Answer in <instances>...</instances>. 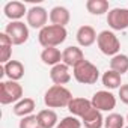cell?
Listing matches in <instances>:
<instances>
[{
	"mask_svg": "<svg viewBox=\"0 0 128 128\" xmlns=\"http://www.w3.org/2000/svg\"><path fill=\"white\" fill-rule=\"evenodd\" d=\"M71 101H72V94H71L65 86L53 84L51 88L47 89V92H45V95H44V104H45L48 108L68 107Z\"/></svg>",
	"mask_w": 128,
	"mask_h": 128,
	"instance_id": "1",
	"label": "cell"
},
{
	"mask_svg": "<svg viewBox=\"0 0 128 128\" xmlns=\"http://www.w3.org/2000/svg\"><path fill=\"white\" fill-rule=\"evenodd\" d=\"M66 36H68V32L65 27L50 24V26H45L44 29L39 30L38 41L44 48H48V47H57V45L63 44Z\"/></svg>",
	"mask_w": 128,
	"mask_h": 128,
	"instance_id": "2",
	"label": "cell"
},
{
	"mask_svg": "<svg viewBox=\"0 0 128 128\" xmlns=\"http://www.w3.org/2000/svg\"><path fill=\"white\" fill-rule=\"evenodd\" d=\"M72 70H74V72H72L74 78L78 83H82V84H95L98 82V78H100L98 68L94 65L92 62H89L86 59L82 63H78L76 68H72Z\"/></svg>",
	"mask_w": 128,
	"mask_h": 128,
	"instance_id": "3",
	"label": "cell"
},
{
	"mask_svg": "<svg viewBox=\"0 0 128 128\" xmlns=\"http://www.w3.org/2000/svg\"><path fill=\"white\" fill-rule=\"evenodd\" d=\"M23 100V86L18 82H2L0 83V102L3 106L18 102Z\"/></svg>",
	"mask_w": 128,
	"mask_h": 128,
	"instance_id": "4",
	"label": "cell"
},
{
	"mask_svg": "<svg viewBox=\"0 0 128 128\" xmlns=\"http://www.w3.org/2000/svg\"><path fill=\"white\" fill-rule=\"evenodd\" d=\"M96 44H98V48L101 50L102 54L106 56H116L119 54V50H120V42L118 39V36L110 32V30H102L100 32L98 38H96Z\"/></svg>",
	"mask_w": 128,
	"mask_h": 128,
	"instance_id": "5",
	"label": "cell"
},
{
	"mask_svg": "<svg viewBox=\"0 0 128 128\" xmlns=\"http://www.w3.org/2000/svg\"><path fill=\"white\" fill-rule=\"evenodd\" d=\"M5 33L9 36L14 45H23L29 39V27L23 21H11L6 26Z\"/></svg>",
	"mask_w": 128,
	"mask_h": 128,
	"instance_id": "6",
	"label": "cell"
},
{
	"mask_svg": "<svg viewBox=\"0 0 128 128\" xmlns=\"http://www.w3.org/2000/svg\"><path fill=\"white\" fill-rule=\"evenodd\" d=\"M92 106L94 108L100 112H112L116 107V96L108 90H98L92 96Z\"/></svg>",
	"mask_w": 128,
	"mask_h": 128,
	"instance_id": "7",
	"label": "cell"
},
{
	"mask_svg": "<svg viewBox=\"0 0 128 128\" xmlns=\"http://www.w3.org/2000/svg\"><path fill=\"white\" fill-rule=\"evenodd\" d=\"M107 24L113 30L128 29V9L126 8H113L107 14Z\"/></svg>",
	"mask_w": 128,
	"mask_h": 128,
	"instance_id": "8",
	"label": "cell"
},
{
	"mask_svg": "<svg viewBox=\"0 0 128 128\" xmlns=\"http://www.w3.org/2000/svg\"><path fill=\"white\" fill-rule=\"evenodd\" d=\"M48 12L42 6H32L27 12V24L32 29H44L47 26Z\"/></svg>",
	"mask_w": 128,
	"mask_h": 128,
	"instance_id": "9",
	"label": "cell"
},
{
	"mask_svg": "<svg viewBox=\"0 0 128 128\" xmlns=\"http://www.w3.org/2000/svg\"><path fill=\"white\" fill-rule=\"evenodd\" d=\"M83 60H84V54H83L82 48H78V47L70 45V47H66L65 50L62 51V62L65 63L66 66L76 68L78 63H82Z\"/></svg>",
	"mask_w": 128,
	"mask_h": 128,
	"instance_id": "10",
	"label": "cell"
},
{
	"mask_svg": "<svg viewBox=\"0 0 128 128\" xmlns=\"http://www.w3.org/2000/svg\"><path fill=\"white\" fill-rule=\"evenodd\" d=\"M92 108H94L92 101H89L86 98H72V101L68 106L70 113L76 118H80V119H83Z\"/></svg>",
	"mask_w": 128,
	"mask_h": 128,
	"instance_id": "11",
	"label": "cell"
},
{
	"mask_svg": "<svg viewBox=\"0 0 128 128\" xmlns=\"http://www.w3.org/2000/svg\"><path fill=\"white\" fill-rule=\"evenodd\" d=\"M50 78L57 86H63V84L70 83V80H71L70 66H66L65 63H59V65L53 66L50 71Z\"/></svg>",
	"mask_w": 128,
	"mask_h": 128,
	"instance_id": "12",
	"label": "cell"
},
{
	"mask_svg": "<svg viewBox=\"0 0 128 128\" xmlns=\"http://www.w3.org/2000/svg\"><path fill=\"white\" fill-rule=\"evenodd\" d=\"M3 74L12 82H18L24 77V65L20 60H9L3 65Z\"/></svg>",
	"mask_w": 128,
	"mask_h": 128,
	"instance_id": "13",
	"label": "cell"
},
{
	"mask_svg": "<svg viewBox=\"0 0 128 128\" xmlns=\"http://www.w3.org/2000/svg\"><path fill=\"white\" fill-rule=\"evenodd\" d=\"M3 12L11 21H20V18H23L24 14L27 15L29 11L26 9V5L21 3V2H9V3L5 5Z\"/></svg>",
	"mask_w": 128,
	"mask_h": 128,
	"instance_id": "14",
	"label": "cell"
},
{
	"mask_svg": "<svg viewBox=\"0 0 128 128\" xmlns=\"http://www.w3.org/2000/svg\"><path fill=\"white\" fill-rule=\"evenodd\" d=\"M76 38H77V42H78L80 47H90L96 41L98 35H96V32L92 26H82L77 30Z\"/></svg>",
	"mask_w": 128,
	"mask_h": 128,
	"instance_id": "15",
	"label": "cell"
},
{
	"mask_svg": "<svg viewBox=\"0 0 128 128\" xmlns=\"http://www.w3.org/2000/svg\"><path fill=\"white\" fill-rule=\"evenodd\" d=\"M71 20L70 11L65 6H54L50 11V21L54 26H60V27H65Z\"/></svg>",
	"mask_w": 128,
	"mask_h": 128,
	"instance_id": "16",
	"label": "cell"
},
{
	"mask_svg": "<svg viewBox=\"0 0 128 128\" xmlns=\"http://www.w3.org/2000/svg\"><path fill=\"white\" fill-rule=\"evenodd\" d=\"M41 60L45 65H50L51 68L62 63V53L59 48L56 47H48V48H44L42 53H41Z\"/></svg>",
	"mask_w": 128,
	"mask_h": 128,
	"instance_id": "17",
	"label": "cell"
},
{
	"mask_svg": "<svg viewBox=\"0 0 128 128\" xmlns=\"http://www.w3.org/2000/svg\"><path fill=\"white\" fill-rule=\"evenodd\" d=\"M35 106H36L35 104V100H32V98H23V100H20L18 102L14 104L12 112H14L15 116L26 118V116H30L32 114V112L35 110Z\"/></svg>",
	"mask_w": 128,
	"mask_h": 128,
	"instance_id": "18",
	"label": "cell"
},
{
	"mask_svg": "<svg viewBox=\"0 0 128 128\" xmlns=\"http://www.w3.org/2000/svg\"><path fill=\"white\" fill-rule=\"evenodd\" d=\"M12 42H11V39H9V36L5 33V32H2L0 33V62L3 63H8L9 60H11V54H12Z\"/></svg>",
	"mask_w": 128,
	"mask_h": 128,
	"instance_id": "19",
	"label": "cell"
},
{
	"mask_svg": "<svg viewBox=\"0 0 128 128\" xmlns=\"http://www.w3.org/2000/svg\"><path fill=\"white\" fill-rule=\"evenodd\" d=\"M36 116H38V120H39V124H41L42 128H56V125L59 124L57 122V114L51 108L41 110Z\"/></svg>",
	"mask_w": 128,
	"mask_h": 128,
	"instance_id": "20",
	"label": "cell"
},
{
	"mask_svg": "<svg viewBox=\"0 0 128 128\" xmlns=\"http://www.w3.org/2000/svg\"><path fill=\"white\" fill-rule=\"evenodd\" d=\"M82 122H83V125H84L86 128H101V126L104 125V118H102V114H101L100 110L92 108V110L82 119Z\"/></svg>",
	"mask_w": 128,
	"mask_h": 128,
	"instance_id": "21",
	"label": "cell"
},
{
	"mask_svg": "<svg viewBox=\"0 0 128 128\" xmlns=\"http://www.w3.org/2000/svg\"><path fill=\"white\" fill-rule=\"evenodd\" d=\"M110 70L118 72V74H120V76L128 72V56L122 54V53L113 56L112 60H110Z\"/></svg>",
	"mask_w": 128,
	"mask_h": 128,
	"instance_id": "22",
	"label": "cell"
},
{
	"mask_svg": "<svg viewBox=\"0 0 128 128\" xmlns=\"http://www.w3.org/2000/svg\"><path fill=\"white\" fill-rule=\"evenodd\" d=\"M86 9L92 15H102L106 12L108 14V2L107 0H88Z\"/></svg>",
	"mask_w": 128,
	"mask_h": 128,
	"instance_id": "23",
	"label": "cell"
},
{
	"mask_svg": "<svg viewBox=\"0 0 128 128\" xmlns=\"http://www.w3.org/2000/svg\"><path fill=\"white\" fill-rule=\"evenodd\" d=\"M120 80H122V76L118 74V72H114V71H112V70L106 71L102 74V77H101L102 84L106 88H108V89H119L122 86L120 84Z\"/></svg>",
	"mask_w": 128,
	"mask_h": 128,
	"instance_id": "24",
	"label": "cell"
},
{
	"mask_svg": "<svg viewBox=\"0 0 128 128\" xmlns=\"http://www.w3.org/2000/svg\"><path fill=\"white\" fill-rule=\"evenodd\" d=\"M125 118L119 113H110L107 118H104V126L106 128H125Z\"/></svg>",
	"mask_w": 128,
	"mask_h": 128,
	"instance_id": "25",
	"label": "cell"
},
{
	"mask_svg": "<svg viewBox=\"0 0 128 128\" xmlns=\"http://www.w3.org/2000/svg\"><path fill=\"white\" fill-rule=\"evenodd\" d=\"M56 128H82V120L76 116H66V118H63L57 125Z\"/></svg>",
	"mask_w": 128,
	"mask_h": 128,
	"instance_id": "26",
	"label": "cell"
},
{
	"mask_svg": "<svg viewBox=\"0 0 128 128\" xmlns=\"http://www.w3.org/2000/svg\"><path fill=\"white\" fill-rule=\"evenodd\" d=\"M20 128H42L39 120H38V116L36 114H30V116H26V118H21L20 120Z\"/></svg>",
	"mask_w": 128,
	"mask_h": 128,
	"instance_id": "27",
	"label": "cell"
},
{
	"mask_svg": "<svg viewBox=\"0 0 128 128\" xmlns=\"http://www.w3.org/2000/svg\"><path fill=\"white\" fill-rule=\"evenodd\" d=\"M119 98L124 104L128 106V84H122L119 88Z\"/></svg>",
	"mask_w": 128,
	"mask_h": 128,
	"instance_id": "28",
	"label": "cell"
},
{
	"mask_svg": "<svg viewBox=\"0 0 128 128\" xmlns=\"http://www.w3.org/2000/svg\"><path fill=\"white\" fill-rule=\"evenodd\" d=\"M125 120H126V122H128V114H126V118H125Z\"/></svg>",
	"mask_w": 128,
	"mask_h": 128,
	"instance_id": "29",
	"label": "cell"
},
{
	"mask_svg": "<svg viewBox=\"0 0 128 128\" xmlns=\"http://www.w3.org/2000/svg\"><path fill=\"white\" fill-rule=\"evenodd\" d=\"M125 128H128V126H125Z\"/></svg>",
	"mask_w": 128,
	"mask_h": 128,
	"instance_id": "30",
	"label": "cell"
}]
</instances>
